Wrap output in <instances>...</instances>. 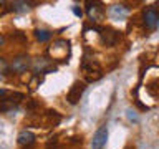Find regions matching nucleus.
Masks as SVG:
<instances>
[{
	"label": "nucleus",
	"mask_w": 159,
	"mask_h": 149,
	"mask_svg": "<svg viewBox=\"0 0 159 149\" xmlns=\"http://www.w3.org/2000/svg\"><path fill=\"white\" fill-rule=\"evenodd\" d=\"M143 20L146 28L149 30H156L159 27V8L156 5H149V7L144 8L143 12Z\"/></svg>",
	"instance_id": "obj_1"
},
{
	"label": "nucleus",
	"mask_w": 159,
	"mask_h": 149,
	"mask_svg": "<svg viewBox=\"0 0 159 149\" xmlns=\"http://www.w3.org/2000/svg\"><path fill=\"white\" fill-rule=\"evenodd\" d=\"M30 65H32V61H30L28 55H18V56H15L13 61L10 63L8 71H12L15 74H22V73H25L30 68Z\"/></svg>",
	"instance_id": "obj_2"
},
{
	"label": "nucleus",
	"mask_w": 159,
	"mask_h": 149,
	"mask_svg": "<svg viewBox=\"0 0 159 149\" xmlns=\"http://www.w3.org/2000/svg\"><path fill=\"white\" fill-rule=\"evenodd\" d=\"M84 89H86V84H84L83 81L73 83V86L70 88V91H68V94H66V101H68L70 104H76L80 99H81Z\"/></svg>",
	"instance_id": "obj_3"
},
{
	"label": "nucleus",
	"mask_w": 159,
	"mask_h": 149,
	"mask_svg": "<svg viewBox=\"0 0 159 149\" xmlns=\"http://www.w3.org/2000/svg\"><path fill=\"white\" fill-rule=\"evenodd\" d=\"M23 98H25V94H23V93H13V94H10V96L3 98V99H2V103H0V111H2V113L12 111L13 108H17V104L22 101Z\"/></svg>",
	"instance_id": "obj_4"
},
{
	"label": "nucleus",
	"mask_w": 159,
	"mask_h": 149,
	"mask_svg": "<svg viewBox=\"0 0 159 149\" xmlns=\"http://www.w3.org/2000/svg\"><path fill=\"white\" fill-rule=\"evenodd\" d=\"M86 13L93 22H101L104 17V8L103 3L99 2H86Z\"/></svg>",
	"instance_id": "obj_5"
},
{
	"label": "nucleus",
	"mask_w": 159,
	"mask_h": 149,
	"mask_svg": "<svg viewBox=\"0 0 159 149\" xmlns=\"http://www.w3.org/2000/svg\"><path fill=\"white\" fill-rule=\"evenodd\" d=\"M106 141H108V128H106V124H103V126H99L98 131L94 133L93 141H91V147L93 149H103Z\"/></svg>",
	"instance_id": "obj_6"
},
{
	"label": "nucleus",
	"mask_w": 159,
	"mask_h": 149,
	"mask_svg": "<svg viewBox=\"0 0 159 149\" xmlns=\"http://www.w3.org/2000/svg\"><path fill=\"white\" fill-rule=\"evenodd\" d=\"M98 32H99V37H101L103 45H106V47L116 45L118 38H119V33L116 32V30H113V28H98Z\"/></svg>",
	"instance_id": "obj_7"
},
{
	"label": "nucleus",
	"mask_w": 159,
	"mask_h": 149,
	"mask_svg": "<svg viewBox=\"0 0 159 149\" xmlns=\"http://www.w3.org/2000/svg\"><path fill=\"white\" fill-rule=\"evenodd\" d=\"M57 70V66L47 58H38L37 63H35V71L37 73H52Z\"/></svg>",
	"instance_id": "obj_8"
},
{
	"label": "nucleus",
	"mask_w": 159,
	"mask_h": 149,
	"mask_svg": "<svg viewBox=\"0 0 159 149\" xmlns=\"http://www.w3.org/2000/svg\"><path fill=\"white\" fill-rule=\"evenodd\" d=\"M128 13H129V8L124 7V5H113V7L109 8V15H111V18H114V20L126 18Z\"/></svg>",
	"instance_id": "obj_9"
},
{
	"label": "nucleus",
	"mask_w": 159,
	"mask_h": 149,
	"mask_svg": "<svg viewBox=\"0 0 159 149\" xmlns=\"http://www.w3.org/2000/svg\"><path fill=\"white\" fill-rule=\"evenodd\" d=\"M35 142V134L32 131H28V129H25V131H22L18 134V144L23 147H28L32 146V144Z\"/></svg>",
	"instance_id": "obj_10"
},
{
	"label": "nucleus",
	"mask_w": 159,
	"mask_h": 149,
	"mask_svg": "<svg viewBox=\"0 0 159 149\" xmlns=\"http://www.w3.org/2000/svg\"><path fill=\"white\" fill-rule=\"evenodd\" d=\"M35 37H37L38 42H48V40L52 38V32L43 30V28H37L35 30Z\"/></svg>",
	"instance_id": "obj_11"
},
{
	"label": "nucleus",
	"mask_w": 159,
	"mask_h": 149,
	"mask_svg": "<svg viewBox=\"0 0 159 149\" xmlns=\"http://www.w3.org/2000/svg\"><path fill=\"white\" fill-rule=\"evenodd\" d=\"M32 8V3L30 2H13L12 3V10L13 12H27V10Z\"/></svg>",
	"instance_id": "obj_12"
},
{
	"label": "nucleus",
	"mask_w": 159,
	"mask_h": 149,
	"mask_svg": "<svg viewBox=\"0 0 159 149\" xmlns=\"http://www.w3.org/2000/svg\"><path fill=\"white\" fill-rule=\"evenodd\" d=\"M7 73H8V65L3 58H0V79H3Z\"/></svg>",
	"instance_id": "obj_13"
},
{
	"label": "nucleus",
	"mask_w": 159,
	"mask_h": 149,
	"mask_svg": "<svg viewBox=\"0 0 159 149\" xmlns=\"http://www.w3.org/2000/svg\"><path fill=\"white\" fill-rule=\"evenodd\" d=\"M73 13L76 15V17H83V10L80 8L78 5H75V7H73Z\"/></svg>",
	"instance_id": "obj_14"
},
{
	"label": "nucleus",
	"mask_w": 159,
	"mask_h": 149,
	"mask_svg": "<svg viewBox=\"0 0 159 149\" xmlns=\"http://www.w3.org/2000/svg\"><path fill=\"white\" fill-rule=\"evenodd\" d=\"M128 118L129 119H131V121H138V118H136V114H134V111H133V109H128Z\"/></svg>",
	"instance_id": "obj_15"
},
{
	"label": "nucleus",
	"mask_w": 159,
	"mask_h": 149,
	"mask_svg": "<svg viewBox=\"0 0 159 149\" xmlns=\"http://www.w3.org/2000/svg\"><path fill=\"white\" fill-rule=\"evenodd\" d=\"M5 94H7V91H5V89H2V88H0V98H2V96H5Z\"/></svg>",
	"instance_id": "obj_16"
},
{
	"label": "nucleus",
	"mask_w": 159,
	"mask_h": 149,
	"mask_svg": "<svg viewBox=\"0 0 159 149\" xmlns=\"http://www.w3.org/2000/svg\"><path fill=\"white\" fill-rule=\"evenodd\" d=\"M2 43H3V37L0 35V45H2Z\"/></svg>",
	"instance_id": "obj_17"
},
{
	"label": "nucleus",
	"mask_w": 159,
	"mask_h": 149,
	"mask_svg": "<svg viewBox=\"0 0 159 149\" xmlns=\"http://www.w3.org/2000/svg\"><path fill=\"white\" fill-rule=\"evenodd\" d=\"M128 149H134V147H128Z\"/></svg>",
	"instance_id": "obj_18"
}]
</instances>
